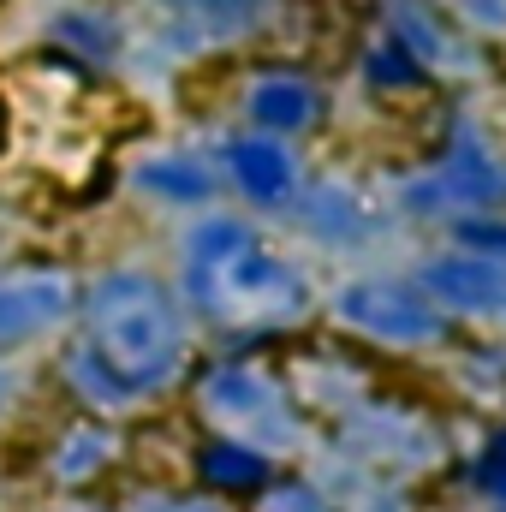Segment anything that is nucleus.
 Segmentation results:
<instances>
[{
  "mask_svg": "<svg viewBox=\"0 0 506 512\" xmlns=\"http://www.w3.org/2000/svg\"><path fill=\"white\" fill-rule=\"evenodd\" d=\"M423 298L441 316H483V322H506V262L501 256H477V251H453L435 256L423 268Z\"/></svg>",
  "mask_w": 506,
  "mask_h": 512,
  "instance_id": "obj_7",
  "label": "nucleus"
},
{
  "mask_svg": "<svg viewBox=\"0 0 506 512\" xmlns=\"http://www.w3.org/2000/svg\"><path fill=\"white\" fill-rule=\"evenodd\" d=\"M120 24L108 18V12H96V6H72V12H60L54 18V30H48V48L60 54V60H72V66H84V72H102V66H114L120 60Z\"/></svg>",
  "mask_w": 506,
  "mask_h": 512,
  "instance_id": "obj_11",
  "label": "nucleus"
},
{
  "mask_svg": "<svg viewBox=\"0 0 506 512\" xmlns=\"http://www.w3.org/2000/svg\"><path fill=\"white\" fill-rule=\"evenodd\" d=\"M179 24H197L209 36H239L268 12V0H167Z\"/></svg>",
  "mask_w": 506,
  "mask_h": 512,
  "instance_id": "obj_13",
  "label": "nucleus"
},
{
  "mask_svg": "<svg viewBox=\"0 0 506 512\" xmlns=\"http://www.w3.org/2000/svg\"><path fill=\"white\" fill-rule=\"evenodd\" d=\"M203 411H209L233 441H251L262 453L280 441V429L292 435V417H286V405H280V387L268 382L256 364H245V358H227V364H215V370L203 376Z\"/></svg>",
  "mask_w": 506,
  "mask_h": 512,
  "instance_id": "obj_5",
  "label": "nucleus"
},
{
  "mask_svg": "<svg viewBox=\"0 0 506 512\" xmlns=\"http://www.w3.org/2000/svg\"><path fill=\"white\" fill-rule=\"evenodd\" d=\"M251 209H286L298 197V155L286 137L268 131H239L221 143V167H215Z\"/></svg>",
  "mask_w": 506,
  "mask_h": 512,
  "instance_id": "obj_6",
  "label": "nucleus"
},
{
  "mask_svg": "<svg viewBox=\"0 0 506 512\" xmlns=\"http://www.w3.org/2000/svg\"><path fill=\"white\" fill-rule=\"evenodd\" d=\"M131 191L161 209H209L221 191V173L191 149H155L131 167Z\"/></svg>",
  "mask_w": 506,
  "mask_h": 512,
  "instance_id": "obj_9",
  "label": "nucleus"
},
{
  "mask_svg": "<svg viewBox=\"0 0 506 512\" xmlns=\"http://www.w3.org/2000/svg\"><path fill=\"white\" fill-rule=\"evenodd\" d=\"M197 483H203V495H262L274 483V459L251 441L209 435L197 447Z\"/></svg>",
  "mask_w": 506,
  "mask_h": 512,
  "instance_id": "obj_10",
  "label": "nucleus"
},
{
  "mask_svg": "<svg viewBox=\"0 0 506 512\" xmlns=\"http://www.w3.org/2000/svg\"><path fill=\"white\" fill-rule=\"evenodd\" d=\"M256 512H334V501L322 489H310V483H268Z\"/></svg>",
  "mask_w": 506,
  "mask_h": 512,
  "instance_id": "obj_14",
  "label": "nucleus"
},
{
  "mask_svg": "<svg viewBox=\"0 0 506 512\" xmlns=\"http://www.w3.org/2000/svg\"><path fill=\"white\" fill-rule=\"evenodd\" d=\"M108 459H114V435H108L102 423H78V429L60 441V453H54V477L72 483V489H84Z\"/></svg>",
  "mask_w": 506,
  "mask_h": 512,
  "instance_id": "obj_12",
  "label": "nucleus"
},
{
  "mask_svg": "<svg viewBox=\"0 0 506 512\" xmlns=\"http://www.w3.org/2000/svg\"><path fill=\"white\" fill-rule=\"evenodd\" d=\"M471 483L489 495V501H506V429L477 453V465H471Z\"/></svg>",
  "mask_w": 506,
  "mask_h": 512,
  "instance_id": "obj_15",
  "label": "nucleus"
},
{
  "mask_svg": "<svg viewBox=\"0 0 506 512\" xmlns=\"http://www.w3.org/2000/svg\"><path fill=\"white\" fill-rule=\"evenodd\" d=\"M459 239H465L477 256H501V262H506V227H501V221H465V227H459Z\"/></svg>",
  "mask_w": 506,
  "mask_h": 512,
  "instance_id": "obj_18",
  "label": "nucleus"
},
{
  "mask_svg": "<svg viewBox=\"0 0 506 512\" xmlns=\"http://www.w3.org/2000/svg\"><path fill=\"white\" fill-rule=\"evenodd\" d=\"M126 512H227L215 495H179V489H155L143 501H131Z\"/></svg>",
  "mask_w": 506,
  "mask_h": 512,
  "instance_id": "obj_16",
  "label": "nucleus"
},
{
  "mask_svg": "<svg viewBox=\"0 0 506 512\" xmlns=\"http://www.w3.org/2000/svg\"><path fill=\"white\" fill-rule=\"evenodd\" d=\"M239 114H245V131H268V137L292 143L322 120V84L298 66H262L245 78Z\"/></svg>",
  "mask_w": 506,
  "mask_h": 512,
  "instance_id": "obj_8",
  "label": "nucleus"
},
{
  "mask_svg": "<svg viewBox=\"0 0 506 512\" xmlns=\"http://www.w3.org/2000/svg\"><path fill=\"white\" fill-rule=\"evenodd\" d=\"M78 340L60 352V382L90 411H131L179 382L191 334L185 298L149 268H102L78 286Z\"/></svg>",
  "mask_w": 506,
  "mask_h": 512,
  "instance_id": "obj_1",
  "label": "nucleus"
},
{
  "mask_svg": "<svg viewBox=\"0 0 506 512\" xmlns=\"http://www.w3.org/2000/svg\"><path fill=\"white\" fill-rule=\"evenodd\" d=\"M185 298L197 316L239 334L286 328L310 310L304 274L268 251L245 215H227V209H197L185 233Z\"/></svg>",
  "mask_w": 506,
  "mask_h": 512,
  "instance_id": "obj_2",
  "label": "nucleus"
},
{
  "mask_svg": "<svg viewBox=\"0 0 506 512\" xmlns=\"http://www.w3.org/2000/svg\"><path fill=\"white\" fill-rule=\"evenodd\" d=\"M405 66H417V60H411L399 42H387V48L370 54V78H376V84H417L423 72H405Z\"/></svg>",
  "mask_w": 506,
  "mask_h": 512,
  "instance_id": "obj_17",
  "label": "nucleus"
},
{
  "mask_svg": "<svg viewBox=\"0 0 506 512\" xmlns=\"http://www.w3.org/2000/svg\"><path fill=\"white\" fill-rule=\"evenodd\" d=\"M78 310V280L66 268H12L0 274V364L24 346L60 334Z\"/></svg>",
  "mask_w": 506,
  "mask_h": 512,
  "instance_id": "obj_4",
  "label": "nucleus"
},
{
  "mask_svg": "<svg viewBox=\"0 0 506 512\" xmlns=\"http://www.w3.org/2000/svg\"><path fill=\"white\" fill-rule=\"evenodd\" d=\"M334 316L370 340V346H393V352H411V346H435L447 334V316L423 298V286H405V280H346L334 292Z\"/></svg>",
  "mask_w": 506,
  "mask_h": 512,
  "instance_id": "obj_3",
  "label": "nucleus"
}]
</instances>
